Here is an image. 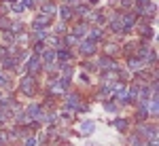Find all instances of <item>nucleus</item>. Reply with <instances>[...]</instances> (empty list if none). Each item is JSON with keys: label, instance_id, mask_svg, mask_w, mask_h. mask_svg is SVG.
I'll list each match as a JSON object with an SVG mask.
<instances>
[{"label": "nucleus", "instance_id": "4", "mask_svg": "<svg viewBox=\"0 0 159 146\" xmlns=\"http://www.w3.org/2000/svg\"><path fill=\"white\" fill-rule=\"evenodd\" d=\"M61 17L68 19V17H70V8H61Z\"/></svg>", "mask_w": 159, "mask_h": 146}, {"label": "nucleus", "instance_id": "2", "mask_svg": "<svg viewBox=\"0 0 159 146\" xmlns=\"http://www.w3.org/2000/svg\"><path fill=\"white\" fill-rule=\"evenodd\" d=\"M81 49H83L85 53H93V42H83Z\"/></svg>", "mask_w": 159, "mask_h": 146}, {"label": "nucleus", "instance_id": "1", "mask_svg": "<svg viewBox=\"0 0 159 146\" xmlns=\"http://www.w3.org/2000/svg\"><path fill=\"white\" fill-rule=\"evenodd\" d=\"M81 131H85V135H87V133H91V131H93V123H89V121L83 123V125H81Z\"/></svg>", "mask_w": 159, "mask_h": 146}, {"label": "nucleus", "instance_id": "5", "mask_svg": "<svg viewBox=\"0 0 159 146\" xmlns=\"http://www.w3.org/2000/svg\"><path fill=\"white\" fill-rule=\"evenodd\" d=\"M25 146H34V138H28V140H25Z\"/></svg>", "mask_w": 159, "mask_h": 146}, {"label": "nucleus", "instance_id": "3", "mask_svg": "<svg viewBox=\"0 0 159 146\" xmlns=\"http://www.w3.org/2000/svg\"><path fill=\"white\" fill-rule=\"evenodd\" d=\"M114 125H117V129H125V127H127V121H117V123H114Z\"/></svg>", "mask_w": 159, "mask_h": 146}]
</instances>
